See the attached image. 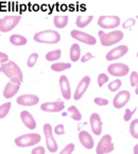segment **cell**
Segmentation results:
<instances>
[{
	"mask_svg": "<svg viewBox=\"0 0 138 154\" xmlns=\"http://www.w3.org/2000/svg\"><path fill=\"white\" fill-rule=\"evenodd\" d=\"M70 35L72 38L82 42V43H85L86 45L94 46L97 43V39H96L93 35H90V34H88V33H85V32L79 31V30H72Z\"/></svg>",
	"mask_w": 138,
	"mask_h": 154,
	"instance_id": "10",
	"label": "cell"
},
{
	"mask_svg": "<svg viewBox=\"0 0 138 154\" xmlns=\"http://www.w3.org/2000/svg\"><path fill=\"white\" fill-rule=\"evenodd\" d=\"M107 81H109V77L105 73H100L99 77H98V85L100 87H102Z\"/></svg>",
	"mask_w": 138,
	"mask_h": 154,
	"instance_id": "33",
	"label": "cell"
},
{
	"mask_svg": "<svg viewBox=\"0 0 138 154\" xmlns=\"http://www.w3.org/2000/svg\"><path fill=\"white\" fill-rule=\"evenodd\" d=\"M79 139L80 143H82L83 147H85L86 149H93L95 146V141H94L91 135L86 131H81L79 133Z\"/></svg>",
	"mask_w": 138,
	"mask_h": 154,
	"instance_id": "18",
	"label": "cell"
},
{
	"mask_svg": "<svg viewBox=\"0 0 138 154\" xmlns=\"http://www.w3.org/2000/svg\"><path fill=\"white\" fill-rule=\"evenodd\" d=\"M20 88V84H16L13 82H9V83L5 85V91H3V96H5V99H10V98L14 97V96L17 94V91Z\"/></svg>",
	"mask_w": 138,
	"mask_h": 154,
	"instance_id": "20",
	"label": "cell"
},
{
	"mask_svg": "<svg viewBox=\"0 0 138 154\" xmlns=\"http://www.w3.org/2000/svg\"><path fill=\"white\" fill-rule=\"evenodd\" d=\"M33 39L41 44L54 45V44H57L61 41V35L53 30H45V31L37 32L33 36Z\"/></svg>",
	"mask_w": 138,
	"mask_h": 154,
	"instance_id": "2",
	"label": "cell"
},
{
	"mask_svg": "<svg viewBox=\"0 0 138 154\" xmlns=\"http://www.w3.org/2000/svg\"><path fill=\"white\" fill-rule=\"evenodd\" d=\"M133 152H134V154H138V145H136L135 147H134Z\"/></svg>",
	"mask_w": 138,
	"mask_h": 154,
	"instance_id": "42",
	"label": "cell"
},
{
	"mask_svg": "<svg viewBox=\"0 0 138 154\" xmlns=\"http://www.w3.org/2000/svg\"><path fill=\"white\" fill-rule=\"evenodd\" d=\"M60 87H61L62 95H63L64 99L69 100L71 98V88H70V83L68 81V78L66 75H62L60 78Z\"/></svg>",
	"mask_w": 138,
	"mask_h": 154,
	"instance_id": "17",
	"label": "cell"
},
{
	"mask_svg": "<svg viewBox=\"0 0 138 154\" xmlns=\"http://www.w3.org/2000/svg\"><path fill=\"white\" fill-rule=\"evenodd\" d=\"M31 154H45V148L39 146V147H35L32 150Z\"/></svg>",
	"mask_w": 138,
	"mask_h": 154,
	"instance_id": "39",
	"label": "cell"
},
{
	"mask_svg": "<svg viewBox=\"0 0 138 154\" xmlns=\"http://www.w3.org/2000/svg\"><path fill=\"white\" fill-rule=\"evenodd\" d=\"M65 109V104L62 101L55 102H46L41 105V109L43 112H48V113H57Z\"/></svg>",
	"mask_w": 138,
	"mask_h": 154,
	"instance_id": "13",
	"label": "cell"
},
{
	"mask_svg": "<svg viewBox=\"0 0 138 154\" xmlns=\"http://www.w3.org/2000/svg\"><path fill=\"white\" fill-rule=\"evenodd\" d=\"M136 18H137V19H138V16H137V17H136Z\"/></svg>",
	"mask_w": 138,
	"mask_h": 154,
	"instance_id": "44",
	"label": "cell"
},
{
	"mask_svg": "<svg viewBox=\"0 0 138 154\" xmlns=\"http://www.w3.org/2000/svg\"><path fill=\"white\" fill-rule=\"evenodd\" d=\"M62 55V51L61 49H57V50H53V51H50L46 54V60L49 62H54L57 61V60L61 57Z\"/></svg>",
	"mask_w": 138,
	"mask_h": 154,
	"instance_id": "26",
	"label": "cell"
},
{
	"mask_svg": "<svg viewBox=\"0 0 138 154\" xmlns=\"http://www.w3.org/2000/svg\"><path fill=\"white\" fill-rule=\"evenodd\" d=\"M16 102L17 104L23 105V106H33L39 102V98L35 95H23L17 98Z\"/></svg>",
	"mask_w": 138,
	"mask_h": 154,
	"instance_id": "15",
	"label": "cell"
},
{
	"mask_svg": "<svg viewBox=\"0 0 138 154\" xmlns=\"http://www.w3.org/2000/svg\"><path fill=\"white\" fill-rule=\"evenodd\" d=\"M114 151V143L112 141V136L106 134L100 139L97 148H96V153L97 154H107Z\"/></svg>",
	"mask_w": 138,
	"mask_h": 154,
	"instance_id": "5",
	"label": "cell"
},
{
	"mask_svg": "<svg viewBox=\"0 0 138 154\" xmlns=\"http://www.w3.org/2000/svg\"><path fill=\"white\" fill-rule=\"evenodd\" d=\"M130 82H131V86L137 87L138 86V73L136 71H133L130 75Z\"/></svg>",
	"mask_w": 138,
	"mask_h": 154,
	"instance_id": "31",
	"label": "cell"
},
{
	"mask_svg": "<svg viewBox=\"0 0 138 154\" xmlns=\"http://www.w3.org/2000/svg\"><path fill=\"white\" fill-rule=\"evenodd\" d=\"M53 131H54V133L57 134V135H63V134L65 133V130H64L63 125H57Z\"/></svg>",
	"mask_w": 138,
	"mask_h": 154,
	"instance_id": "38",
	"label": "cell"
},
{
	"mask_svg": "<svg viewBox=\"0 0 138 154\" xmlns=\"http://www.w3.org/2000/svg\"><path fill=\"white\" fill-rule=\"evenodd\" d=\"M37 59H38V54H37V53H32L29 57V59H28V63H27L28 66H29V67H33V66L36 64Z\"/></svg>",
	"mask_w": 138,
	"mask_h": 154,
	"instance_id": "32",
	"label": "cell"
},
{
	"mask_svg": "<svg viewBox=\"0 0 138 154\" xmlns=\"http://www.w3.org/2000/svg\"><path fill=\"white\" fill-rule=\"evenodd\" d=\"M41 141V135L36 133H30L25 134L15 139V143L19 148H27L32 147V146L36 145Z\"/></svg>",
	"mask_w": 138,
	"mask_h": 154,
	"instance_id": "4",
	"label": "cell"
},
{
	"mask_svg": "<svg viewBox=\"0 0 138 154\" xmlns=\"http://www.w3.org/2000/svg\"><path fill=\"white\" fill-rule=\"evenodd\" d=\"M130 133L132 137L138 139V119H134L130 125Z\"/></svg>",
	"mask_w": 138,
	"mask_h": 154,
	"instance_id": "28",
	"label": "cell"
},
{
	"mask_svg": "<svg viewBox=\"0 0 138 154\" xmlns=\"http://www.w3.org/2000/svg\"><path fill=\"white\" fill-rule=\"evenodd\" d=\"M68 113L70 114V117L72 118L73 120L80 121L82 119L81 113H80V111L77 109V107L75 106V105H72V106H70L69 109H68Z\"/></svg>",
	"mask_w": 138,
	"mask_h": 154,
	"instance_id": "27",
	"label": "cell"
},
{
	"mask_svg": "<svg viewBox=\"0 0 138 154\" xmlns=\"http://www.w3.org/2000/svg\"><path fill=\"white\" fill-rule=\"evenodd\" d=\"M120 86H121V80L117 79V80H115V81L111 82V83L109 84V89L111 91H116L120 88Z\"/></svg>",
	"mask_w": 138,
	"mask_h": 154,
	"instance_id": "30",
	"label": "cell"
},
{
	"mask_svg": "<svg viewBox=\"0 0 138 154\" xmlns=\"http://www.w3.org/2000/svg\"><path fill=\"white\" fill-rule=\"evenodd\" d=\"M89 123H90L91 131L94 132V134L97 136H99L102 132V121L100 115L97 113H94L90 115V119H89Z\"/></svg>",
	"mask_w": 138,
	"mask_h": 154,
	"instance_id": "16",
	"label": "cell"
},
{
	"mask_svg": "<svg viewBox=\"0 0 138 154\" xmlns=\"http://www.w3.org/2000/svg\"><path fill=\"white\" fill-rule=\"evenodd\" d=\"M98 25L102 29H114L120 25V18L118 16H100Z\"/></svg>",
	"mask_w": 138,
	"mask_h": 154,
	"instance_id": "8",
	"label": "cell"
},
{
	"mask_svg": "<svg viewBox=\"0 0 138 154\" xmlns=\"http://www.w3.org/2000/svg\"><path fill=\"white\" fill-rule=\"evenodd\" d=\"M107 71L111 75L114 77H124L129 73L130 68L127 65L122 63H114L107 67Z\"/></svg>",
	"mask_w": 138,
	"mask_h": 154,
	"instance_id": "9",
	"label": "cell"
},
{
	"mask_svg": "<svg viewBox=\"0 0 138 154\" xmlns=\"http://www.w3.org/2000/svg\"><path fill=\"white\" fill-rule=\"evenodd\" d=\"M44 134H45L46 137V145H47V149L49 150L51 153H54L57 151L59 147H57V143L55 141V139L53 138V132H52V127L49 123H46L44 125Z\"/></svg>",
	"mask_w": 138,
	"mask_h": 154,
	"instance_id": "6",
	"label": "cell"
},
{
	"mask_svg": "<svg viewBox=\"0 0 138 154\" xmlns=\"http://www.w3.org/2000/svg\"><path fill=\"white\" fill-rule=\"evenodd\" d=\"M11 102H8V103H5V104L0 105V119L5 118V116L9 114L10 109H11Z\"/></svg>",
	"mask_w": 138,
	"mask_h": 154,
	"instance_id": "29",
	"label": "cell"
},
{
	"mask_svg": "<svg viewBox=\"0 0 138 154\" xmlns=\"http://www.w3.org/2000/svg\"><path fill=\"white\" fill-rule=\"evenodd\" d=\"M135 25V19H133V18H129V19H127V20L123 23V28L124 29H130V28H132L133 26Z\"/></svg>",
	"mask_w": 138,
	"mask_h": 154,
	"instance_id": "37",
	"label": "cell"
},
{
	"mask_svg": "<svg viewBox=\"0 0 138 154\" xmlns=\"http://www.w3.org/2000/svg\"><path fill=\"white\" fill-rule=\"evenodd\" d=\"M93 57H93V54H91L90 52H87L81 57V62H82V63H86V62H88L89 60H91Z\"/></svg>",
	"mask_w": 138,
	"mask_h": 154,
	"instance_id": "40",
	"label": "cell"
},
{
	"mask_svg": "<svg viewBox=\"0 0 138 154\" xmlns=\"http://www.w3.org/2000/svg\"><path fill=\"white\" fill-rule=\"evenodd\" d=\"M20 16H5L0 19V31L9 32L13 30L20 21Z\"/></svg>",
	"mask_w": 138,
	"mask_h": 154,
	"instance_id": "7",
	"label": "cell"
},
{
	"mask_svg": "<svg viewBox=\"0 0 138 154\" xmlns=\"http://www.w3.org/2000/svg\"><path fill=\"white\" fill-rule=\"evenodd\" d=\"M137 57H138V53H137Z\"/></svg>",
	"mask_w": 138,
	"mask_h": 154,
	"instance_id": "45",
	"label": "cell"
},
{
	"mask_svg": "<svg viewBox=\"0 0 138 154\" xmlns=\"http://www.w3.org/2000/svg\"><path fill=\"white\" fill-rule=\"evenodd\" d=\"M68 20H69L68 16H55L54 19H53V23L57 28L63 29L67 26Z\"/></svg>",
	"mask_w": 138,
	"mask_h": 154,
	"instance_id": "24",
	"label": "cell"
},
{
	"mask_svg": "<svg viewBox=\"0 0 138 154\" xmlns=\"http://www.w3.org/2000/svg\"><path fill=\"white\" fill-rule=\"evenodd\" d=\"M20 118L23 125L28 128L29 130H34L36 128V121L33 118V116L29 113L28 111H23L20 113Z\"/></svg>",
	"mask_w": 138,
	"mask_h": 154,
	"instance_id": "19",
	"label": "cell"
},
{
	"mask_svg": "<svg viewBox=\"0 0 138 154\" xmlns=\"http://www.w3.org/2000/svg\"><path fill=\"white\" fill-rule=\"evenodd\" d=\"M131 99V94L127 91H121L115 96L113 100V104L116 109H122Z\"/></svg>",
	"mask_w": 138,
	"mask_h": 154,
	"instance_id": "11",
	"label": "cell"
},
{
	"mask_svg": "<svg viewBox=\"0 0 138 154\" xmlns=\"http://www.w3.org/2000/svg\"><path fill=\"white\" fill-rule=\"evenodd\" d=\"M135 93H136V95H138V86L136 87V89H135Z\"/></svg>",
	"mask_w": 138,
	"mask_h": 154,
	"instance_id": "43",
	"label": "cell"
},
{
	"mask_svg": "<svg viewBox=\"0 0 138 154\" xmlns=\"http://www.w3.org/2000/svg\"><path fill=\"white\" fill-rule=\"evenodd\" d=\"M95 103L96 104H98V105H107L109 104V100L107 99H104V98H99V97H97V98H95Z\"/></svg>",
	"mask_w": 138,
	"mask_h": 154,
	"instance_id": "36",
	"label": "cell"
},
{
	"mask_svg": "<svg viewBox=\"0 0 138 154\" xmlns=\"http://www.w3.org/2000/svg\"><path fill=\"white\" fill-rule=\"evenodd\" d=\"M136 111H137V107H135L133 111H131V109H127V111H125V113H124V116H123V119H124V121H129L130 119L132 118V116L134 115V113H136Z\"/></svg>",
	"mask_w": 138,
	"mask_h": 154,
	"instance_id": "35",
	"label": "cell"
},
{
	"mask_svg": "<svg viewBox=\"0 0 138 154\" xmlns=\"http://www.w3.org/2000/svg\"><path fill=\"white\" fill-rule=\"evenodd\" d=\"M71 67L70 63H54L51 65V69L55 72H60V71L67 70Z\"/></svg>",
	"mask_w": 138,
	"mask_h": 154,
	"instance_id": "25",
	"label": "cell"
},
{
	"mask_svg": "<svg viewBox=\"0 0 138 154\" xmlns=\"http://www.w3.org/2000/svg\"><path fill=\"white\" fill-rule=\"evenodd\" d=\"M5 62H9V57L0 51V64H5Z\"/></svg>",
	"mask_w": 138,
	"mask_h": 154,
	"instance_id": "41",
	"label": "cell"
},
{
	"mask_svg": "<svg viewBox=\"0 0 138 154\" xmlns=\"http://www.w3.org/2000/svg\"><path fill=\"white\" fill-rule=\"evenodd\" d=\"M10 42H11L12 45L14 46H25L27 44V38L20 34H13L11 37H10Z\"/></svg>",
	"mask_w": 138,
	"mask_h": 154,
	"instance_id": "21",
	"label": "cell"
},
{
	"mask_svg": "<svg viewBox=\"0 0 138 154\" xmlns=\"http://www.w3.org/2000/svg\"><path fill=\"white\" fill-rule=\"evenodd\" d=\"M89 83H90V78L88 75H85L83 79L80 81L79 85L78 87L75 88V96H73V99L75 100H80L83 95L85 94V91H87L89 86Z\"/></svg>",
	"mask_w": 138,
	"mask_h": 154,
	"instance_id": "12",
	"label": "cell"
},
{
	"mask_svg": "<svg viewBox=\"0 0 138 154\" xmlns=\"http://www.w3.org/2000/svg\"><path fill=\"white\" fill-rule=\"evenodd\" d=\"M93 16H79L75 20V25H77L78 28H85L86 26H88L89 23L93 20Z\"/></svg>",
	"mask_w": 138,
	"mask_h": 154,
	"instance_id": "23",
	"label": "cell"
},
{
	"mask_svg": "<svg viewBox=\"0 0 138 154\" xmlns=\"http://www.w3.org/2000/svg\"><path fill=\"white\" fill-rule=\"evenodd\" d=\"M0 71L5 73L9 79H11V82L13 83L20 84L23 79V72H21L19 66L12 61L7 62L0 66Z\"/></svg>",
	"mask_w": 138,
	"mask_h": 154,
	"instance_id": "1",
	"label": "cell"
},
{
	"mask_svg": "<svg viewBox=\"0 0 138 154\" xmlns=\"http://www.w3.org/2000/svg\"><path fill=\"white\" fill-rule=\"evenodd\" d=\"M99 36H100V42L101 45L104 47H109V46L115 45V44L119 43L120 41H122L123 38V33L122 31H112L109 33H105L103 31H99Z\"/></svg>",
	"mask_w": 138,
	"mask_h": 154,
	"instance_id": "3",
	"label": "cell"
},
{
	"mask_svg": "<svg viewBox=\"0 0 138 154\" xmlns=\"http://www.w3.org/2000/svg\"><path fill=\"white\" fill-rule=\"evenodd\" d=\"M81 57V49L78 44H73L70 48V60L72 62H77Z\"/></svg>",
	"mask_w": 138,
	"mask_h": 154,
	"instance_id": "22",
	"label": "cell"
},
{
	"mask_svg": "<svg viewBox=\"0 0 138 154\" xmlns=\"http://www.w3.org/2000/svg\"><path fill=\"white\" fill-rule=\"evenodd\" d=\"M127 51H129V48L125 45L116 47L106 54V60L107 61H115V60L120 59V57H122L123 55L127 54Z\"/></svg>",
	"mask_w": 138,
	"mask_h": 154,
	"instance_id": "14",
	"label": "cell"
},
{
	"mask_svg": "<svg viewBox=\"0 0 138 154\" xmlns=\"http://www.w3.org/2000/svg\"><path fill=\"white\" fill-rule=\"evenodd\" d=\"M73 150H75V145H73V143H68V145L60 152V154H71L73 152Z\"/></svg>",
	"mask_w": 138,
	"mask_h": 154,
	"instance_id": "34",
	"label": "cell"
}]
</instances>
